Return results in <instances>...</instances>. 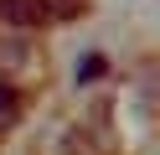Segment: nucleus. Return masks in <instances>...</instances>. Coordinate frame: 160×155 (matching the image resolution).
Here are the masks:
<instances>
[{"instance_id": "nucleus-2", "label": "nucleus", "mask_w": 160, "mask_h": 155, "mask_svg": "<svg viewBox=\"0 0 160 155\" xmlns=\"http://www.w3.org/2000/svg\"><path fill=\"white\" fill-rule=\"evenodd\" d=\"M36 5H42V16H52V21H72V16L88 10V0H36Z\"/></svg>"}, {"instance_id": "nucleus-1", "label": "nucleus", "mask_w": 160, "mask_h": 155, "mask_svg": "<svg viewBox=\"0 0 160 155\" xmlns=\"http://www.w3.org/2000/svg\"><path fill=\"white\" fill-rule=\"evenodd\" d=\"M0 21L5 26H16V31H31V26H42V5L36 0H0Z\"/></svg>"}, {"instance_id": "nucleus-3", "label": "nucleus", "mask_w": 160, "mask_h": 155, "mask_svg": "<svg viewBox=\"0 0 160 155\" xmlns=\"http://www.w3.org/2000/svg\"><path fill=\"white\" fill-rule=\"evenodd\" d=\"M16 119H21V103H16V93H11V88H5V83H0V134L11 129V124H16Z\"/></svg>"}, {"instance_id": "nucleus-4", "label": "nucleus", "mask_w": 160, "mask_h": 155, "mask_svg": "<svg viewBox=\"0 0 160 155\" xmlns=\"http://www.w3.org/2000/svg\"><path fill=\"white\" fill-rule=\"evenodd\" d=\"M98 72H103V57H88V62H83V67H78V83H93V78H98Z\"/></svg>"}]
</instances>
